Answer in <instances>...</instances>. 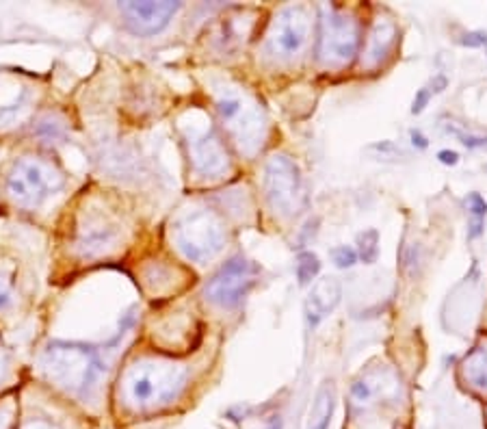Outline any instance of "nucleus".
<instances>
[{"instance_id":"obj_4","label":"nucleus","mask_w":487,"mask_h":429,"mask_svg":"<svg viewBox=\"0 0 487 429\" xmlns=\"http://www.w3.org/2000/svg\"><path fill=\"white\" fill-rule=\"evenodd\" d=\"M171 241L186 260L206 265L223 252L228 243V230L215 211L191 208L173 219Z\"/></svg>"},{"instance_id":"obj_9","label":"nucleus","mask_w":487,"mask_h":429,"mask_svg":"<svg viewBox=\"0 0 487 429\" xmlns=\"http://www.w3.org/2000/svg\"><path fill=\"white\" fill-rule=\"evenodd\" d=\"M264 196L275 213L295 217L304 204V178L297 163L286 154H273L264 165Z\"/></svg>"},{"instance_id":"obj_33","label":"nucleus","mask_w":487,"mask_h":429,"mask_svg":"<svg viewBox=\"0 0 487 429\" xmlns=\"http://www.w3.org/2000/svg\"><path fill=\"white\" fill-rule=\"evenodd\" d=\"M485 169H487V167H485Z\"/></svg>"},{"instance_id":"obj_8","label":"nucleus","mask_w":487,"mask_h":429,"mask_svg":"<svg viewBox=\"0 0 487 429\" xmlns=\"http://www.w3.org/2000/svg\"><path fill=\"white\" fill-rule=\"evenodd\" d=\"M124 238L122 223L100 208H85L74 226V252L82 260H97L113 254Z\"/></svg>"},{"instance_id":"obj_11","label":"nucleus","mask_w":487,"mask_h":429,"mask_svg":"<svg viewBox=\"0 0 487 429\" xmlns=\"http://www.w3.org/2000/svg\"><path fill=\"white\" fill-rule=\"evenodd\" d=\"M310 37V16L304 7L282 9L267 33V55L275 61H290L301 55Z\"/></svg>"},{"instance_id":"obj_10","label":"nucleus","mask_w":487,"mask_h":429,"mask_svg":"<svg viewBox=\"0 0 487 429\" xmlns=\"http://www.w3.org/2000/svg\"><path fill=\"white\" fill-rule=\"evenodd\" d=\"M260 277V269L256 263L236 256L228 260L206 284L204 295L206 300L223 310H232L240 306V302L250 295Z\"/></svg>"},{"instance_id":"obj_6","label":"nucleus","mask_w":487,"mask_h":429,"mask_svg":"<svg viewBox=\"0 0 487 429\" xmlns=\"http://www.w3.org/2000/svg\"><path fill=\"white\" fill-rule=\"evenodd\" d=\"M180 132L186 146V154L193 171L200 178H223L230 174L232 163L223 139L213 126V122L202 113H184L180 120Z\"/></svg>"},{"instance_id":"obj_28","label":"nucleus","mask_w":487,"mask_h":429,"mask_svg":"<svg viewBox=\"0 0 487 429\" xmlns=\"http://www.w3.org/2000/svg\"><path fill=\"white\" fill-rule=\"evenodd\" d=\"M22 429H59L55 423L50 420H41V418H35V420H28Z\"/></svg>"},{"instance_id":"obj_17","label":"nucleus","mask_w":487,"mask_h":429,"mask_svg":"<svg viewBox=\"0 0 487 429\" xmlns=\"http://www.w3.org/2000/svg\"><path fill=\"white\" fill-rule=\"evenodd\" d=\"M383 391L381 379L375 375H360L353 384H351V408L355 412H364L368 410L375 399L379 397V393Z\"/></svg>"},{"instance_id":"obj_13","label":"nucleus","mask_w":487,"mask_h":429,"mask_svg":"<svg viewBox=\"0 0 487 429\" xmlns=\"http://www.w3.org/2000/svg\"><path fill=\"white\" fill-rule=\"evenodd\" d=\"M343 300V284H340L338 277H321L314 282L312 291L308 293L306 300V319L310 327H316L321 321H325L336 306Z\"/></svg>"},{"instance_id":"obj_2","label":"nucleus","mask_w":487,"mask_h":429,"mask_svg":"<svg viewBox=\"0 0 487 429\" xmlns=\"http://www.w3.org/2000/svg\"><path fill=\"white\" fill-rule=\"evenodd\" d=\"M41 369L46 377L65 393L89 399L105 375V364L91 347L74 343H53L41 354Z\"/></svg>"},{"instance_id":"obj_25","label":"nucleus","mask_w":487,"mask_h":429,"mask_svg":"<svg viewBox=\"0 0 487 429\" xmlns=\"http://www.w3.org/2000/svg\"><path fill=\"white\" fill-rule=\"evenodd\" d=\"M433 95H435V91H433V87H431V85L422 87V89L416 93V98H414L412 113H414V115H416V113H422V111H424V107L429 105V100L433 98Z\"/></svg>"},{"instance_id":"obj_32","label":"nucleus","mask_w":487,"mask_h":429,"mask_svg":"<svg viewBox=\"0 0 487 429\" xmlns=\"http://www.w3.org/2000/svg\"><path fill=\"white\" fill-rule=\"evenodd\" d=\"M264 429H282V418H279V416H275V418H273V420H271Z\"/></svg>"},{"instance_id":"obj_23","label":"nucleus","mask_w":487,"mask_h":429,"mask_svg":"<svg viewBox=\"0 0 487 429\" xmlns=\"http://www.w3.org/2000/svg\"><path fill=\"white\" fill-rule=\"evenodd\" d=\"M446 130L451 132V134H455L464 146H468V148H485L487 146V137H483V134H474V132H466L464 128H459V126H455V124H446Z\"/></svg>"},{"instance_id":"obj_26","label":"nucleus","mask_w":487,"mask_h":429,"mask_svg":"<svg viewBox=\"0 0 487 429\" xmlns=\"http://www.w3.org/2000/svg\"><path fill=\"white\" fill-rule=\"evenodd\" d=\"M14 420H16V406L9 401L0 403V429H14Z\"/></svg>"},{"instance_id":"obj_3","label":"nucleus","mask_w":487,"mask_h":429,"mask_svg":"<svg viewBox=\"0 0 487 429\" xmlns=\"http://www.w3.org/2000/svg\"><path fill=\"white\" fill-rule=\"evenodd\" d=\"M213 98L219 120L223 122L236 148L245 157H254L267 139V117L262 107L256 102L254 95L232 83L217 85L213 89Z\"/></svg>"},{"instance_id":"obj_16","label":"nucleus","mask_w":487,"mask_h":429,"mask_svg":"<svg viewBox=\"0 0 487 429\" xmlns=\"http://www.w3.org/2000/svg\"><path fill=\"white\" fill-rule=\"evenodd\" d=\"M461 373L468 384L481 393H487V345L472 349L461 364Z\"/></svg>"},{"instance_id":"obj_31","label":"nucleus","mask_w":487,"mask_h":429,"mask_svg":"<svg viewBox=\"0 0 487 429\" xmlns=\"http://www.w3.org/2000/svg\"><path fill=\"white\" fill-rule=\"evenodd\" d=\"M412 141H414V146H418V148H427V139L418 130H412Z\"/></svg>"},{"instance_id":"obj_24","label":"nucleus","mask_w":487,"mask_h":429,"mask_svg":"<svg viewBox=\"0 0 487 429\" xmlns=\"http://www.w3.org/2000/svg\"><path fill=\"white\" fill-rule=\"evenodd\" d=\"M331 258L338 269H351L358 260V252L349 245H340L331 250Z\"/></svg>"},{"instance_id":"obj_20","label":"nucleus","mask_w":487,"mask_h":429,"mask_svg":"<svg viewBox=\"0 0 487 429\" xmlns=\"http://www.w3.org/2000/svg\"><path fill=\"white\" fill-rule=\"evenodd\" d=\"M319 271H321V260L316 254L301 252L297 256V280H299V284H304V286L310 284L319 275Z\"/></svg>"},{"instance_id":"obj_5","label":"nucleus","mask_w":487,"mask_h":429,"mask_svg":"<svg viewBox=\"0 0 487 429\" xmlns=\"http://www.w3.org/2000/svg\"><path fill=\"white\" fill-rule=\"evenodd\" d=\"M65 186V174L43 157H20L7 171L5 191L9 200L26 211H35L53 200Z\"/></svg>"},{"instance_id":"obj_27","label":"nucleus","mask_w":487,"mask_h":429,"mask_svg":"<svg viewBox=\"0 0 487 429\" xmlns=\"http://www.w3.org/2000/svg\"><path fill=\"white\" fill-rule=\"evenodd\" d=\"M461 43H464V46H470V48H478V46L487 43V33H483V31L468 33V35L461 39Z\"/></svg>"},{"instance_id":"obj_22","label":"nucleus","mask_w":487,"mask_h":429,"mask_svg":"<svg viewBox=\"0 0 487 429\" xmlns=\"http://www.w3.org/2000/svg\"><path fill=\"white\" fill-rule=\"evenodd\" d=\"M37 134L46 141H53V139L57 141L65 134V122L55 115H46L37 126Z\"/></svg>"},{"instance_id":"obj_15","label":"nucleus","mask_w":487,"mask_h":429,"mask_svg":"<svg viewBox=\"0 0 487 429\" xmlns=\"http://www.w3.org/2000/svg\"><path fill=\"white\" fill-rule=\"evenodd\" d=\"M336 408V391L331 381H323V386L319 388L310 414H308V425L306 429H327L331 423V414Z\"/></svg>"},{"instance_id":"obj_21","label":"nucleus","mask_w":487,"mask_h":429,"mask_svg":"<svg viewBox=\"0 0 487 429\" xmlns=\"http://www.w3.org/2000/svg\"><path fill=\"white\" fill-rule=\"evenodd\" d=\"M18 293H16V284L9 271L0 267V312L11 310L16 306Z\"/></svg>"},{"instance_id":"obj_30","label":"nucleus","mask_w":487,"mask_h":429,"mask_svg":"<svg viewBox=\"0 0 487 429\" xmlns=\"http://www.w3.org/2000/svg\"><path fill=\"white\" fill-rule=\"evenodd\" d=\"M437 159H440L444 165H457L459 154H457V152H451V150H442L440 154H437Z\"/></svg>"},{"instance_id":"obj_12","label":"nucleus","mask_w":487,"mask_h":429,"mask_svg":"<svg viewBox=\"0 0 487 429\" xmlns=\"http://www.w3.org/2000/svg\"><path fill=\"white\" fill-rule=\"evenodd\" d=\"M180 3H122L119 11L124 16L130 33L139 37H152L161 33L171 18L178 14Z\"/></svg>"},{"instance_id":"obj_1","label":"nucleus","mask_w":487,"mask_h":429,"mask_svg":"<svg viewBox=\"0 0 487 429\" xmlns=\"http://www.w3.org/2000/svg\"><path fill=\"white\" fill-rule=\"evenodd\" d=\"M188 369L165 358H139L130 362L117 384V401L132 414H148L178 401L186 388Z\"/></svg>"},{"instance_id":"obj_19","label":"nucleus","mask_w":487,"mask_h":429,"mask_svg":"<svg viewBox=\"0 0 487 429\" xmlns=\"http://www.w3.org/2000/svg\"><path fill=\"white\" fill-rule=\"evenodd\" d=\"M358 254L366 265L377 263V258H379V232L375 228L358 234Z\"/></svg>"},{"instance_id":"obj_14","label":"nucleus","mask_w":487,"mask_h":429,"mask_svg":"<svg viewBox=\"0 0 487 429\" xmlns=\"http://www.w3.org/2000/svg\"><path fill=\"white\" fill-rule=\"evenodd\" d=\"M397 37H399V31L392 20H385V18L377 20L366 41V53H364L366 68H379L387 59V55L392 53Z\"/></svg>"},{"instance_id":"obj_18","label":"nucleus","mask_w":487,"mask_h":429,"mask_svg":"<svg viewBox=\"0 0 487 429\" xmlns=\"http://www.w3.org/2000/svg\"><path fill=\"white\" fill-rule=\"evenodd\" d=\"M466 206H468V215H470V230H468V238H476L483 234V223L487 217V202L483 200L481 194H470L466 198Z\"/></svg>"},{"instance_id":"obj_7","label":"nucleus","mask_w":487,"mask_h":429,"mask_svg":"<svg viewBox=\"0 0 487 429\" xmlns=\"http://www.w3.org/2000/svg\"><path fill=\"white\" fill-rule=\"evenodd\" d=\"M360 22L336 5L321 7L319 59L329 68H343L353 61L360 51Z\"/></svg>"},{"instance_id":"obj_29","label":"nucleus","mask_w":487,"mask_h":429,"mask_svg":"<svg viewBox=\"0 0 487 429\" xmlns=\"http://www.w3.org/2000/svg\"><path fill=\"white\" fill-rule=\"evenodd\" d=\"M7 373H9V356L3 349V345H0V381L7 377Z\"/></svg>"}]
</instances>
